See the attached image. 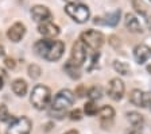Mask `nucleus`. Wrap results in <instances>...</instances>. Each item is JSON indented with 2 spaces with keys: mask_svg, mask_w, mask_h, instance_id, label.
Wrapping results in <instances>:
<instances>
[{
  "mask_svg": "<svg viewBox=\"0 0 151 134\" xmlns=\"http://www.w3.org/2000/svg\"><path fill=\"white\" fill-rule=\"evenodd\" d=\"M34 50L39 57L47 61H58L63 56L65 43L58 39L43 38L34 43Z\"/></svg>",
  "mask_w": 151,
  "mask_h": 134,
  "instance_id": "1",
  "label": "nucleus"
},
{
  "mask_svg": "<svg viewBox=\"0 0 151 134\" xmlns=\"http://www.w3.org/2000/svg\"><path fill=\"white\" fill-rule=\"evenodd\" d=\"M30 102L37 110H45L51 103V91L43 84H38L32 88Z\"/></svg>",
  "mask_w": 151,
  "mask_h": 134,
  "instance_id": "2",
  "label": "nucleus"
},
{
  "mask_svg": "<svg viewBox=\"0 0 151 134\" xmlns=\"http://www.w3.org/2000/svg\"><path fill=\"white\" fill-rule=\"evenodd\" d=\"M76 100L74 93L70 89H61L51 100V110L58 112H65Z\"/></svg>",
  "mask_w": 151,
  "mask_h": 134,
  "instance_id": "3",
  "label": "nucleus"
},
{
  "mask_svg": "<svg viewBox=\"0 0 151 134\" xmlns=\"http://www.w3.org/2000/svg\"><path fill=\"white\" fill-rule=\"evenodd\" d=\"M65 12L77 23H85L91 18L89 7L81 3H68L65 6Z\"/></svg>",
  "mask_w": 151,
  "mask_h": 134,
  "instance_id": "4",
  "label": "nucleus"
},
{
  "mask_svg": "<svg viewBox=\"0 0 151 134\" xmlns=\"http://www.w3.org/2000/svg\"><path fill=\"white\" fill-rule=\"evenodd\" d=\"M80 41L86 46V48L92 49V50L97 51L99 49L101 48L105 42V37L101 31H97V30H86V31L81 33L80 35Z\"/></svg>",
  "mask_w": 151,
  "mask_h": 134,
  "instance_id": "5",
  "label": "nucleus"
},
{
  "mask_svg": "<svg viewBox=\"0 0 151 134\" xmlns=\"http://www.w3.org/2000/svg\"><path fill=\"white\" fill-rule=\"evenodd\" d=\"M32 129V122L30 118L22 115L18 118L12 119V122L9 123L8 129H7L6 134H30Z\"/></svg>",
  "mask_w": 151,
  "mask_h": 134,
  "instance_id": "6",
  "label": "nucleus"
},
{
  "mask_svg": "<svg viewBox=\"0 0 151 134\" xmlns=\"http://www.w3.org/2000/svg\"><path fill=\"white\" fill-rule=\"evenodd\" d=\"M88 53H86V46L82 43L81 41H76L72 46V51H70V62H73L74 65L81 68L82 64L86 61Z\"/></svg>",
  "mask_w": 151,
  "mask_h": 134,
  "instance_id": "7",
  "label": "nucleus"
},
{
  "mask_svg": "<svg viewBox=\"0 0 151 134\" xmlns=\"http://www.w3.org/2000/svg\"><path fill=\"white\" fill-rule=\"evenodd\" d=\"M129 102L136 107L142 109H151V93L143 92L140 89L135 88L129 92Z\"/></svg>",
  "mask_w": 151,
  "mask_h": 134,
  "instance_id": "8",
  "label": "nucleus"
},
{
  "mask_svg": "<svg viewBox=\"0 0 151 134\" xmlns=\"http://www.w3.org/2000/svg\"><path fill=\"white\" fill-rule=\"evenodd\" d=\"M108 96H109L112 100L115 102H119V100L123 99L124 96V92H126V87H124V83L123 80H120L119 77H113V79L109 80L108 83Z\"/></svg>",
  "mask_w": 151,
  "mask_h": 134,
  "instance_id": "9",
  "label": "nucleus"
},
{
  "mask_svg": "<svg viewBox=\"0 0 151 134\" xmlns=\"http://www.w3.org/2000/svg\"><path fill=\"white\" fill-rule=\"evenodd\" d=\"M99 117H100V125L103 129H111L113 125L115 118V109L112 106H103L99 110Z\"/></svg>",
  "mask_w": 151,
  "mask_h": 134,
  "instance_id": "10",
  "label": "nucleus"
},
{
  "mask_svg": "<svg viewBox=\"0 0 151 134\" xmlns=\"http://www.w3.org/2000/svg\"><path fill=\"white\" fill-rule=\"evenodd\" d=\"M31 16L32 19L38 23H45V22H50L51 19V12L46 6H41L37 4L31 8Z\"/></svg>",
  "mask_w": 151,
  "mask_h": 134,
  "instance_id": "11",
  "label": "nucleus"
},
{
  "mask_svg": "<svg viewBox=\"0 0 151 134\" xmlns=\"http://www.w3.org/2000/svg\"><path fill=\"white\" fill-rule=\"evenodd\" d=\"M134 58L138 64H145L151 58V48L145 43L136 45L134 48Z\"/></svg>",
  "mask_w": 151,
  "mask_h": 134,
  "instance_id": "12",
  "label": "nucleus"
},
{
  "mask_svg": "<svg viewBox=\"0 0 151 134\" xmlns=\"http://www.w3.org/2000/svg\"><path fill=\"white\" fill-rule=\"evenodd\" d=\"M38 33L43 35L45 38L53 39L60 34V27H58L57 25H54L53 22L39 23V25H38Z\"/></svg>",
  "mask_w": 151,
  "mask_h": 134,
  "instance_id": "13",
  "label": "nucleus"
},
{
  "mask_svg": "<svg viewBox=\"0 0 151 134\" xmlns=\"http://www.w3.org/2000/svg\"><path fill=\"white\" fill-rule=\"evenodd\" d=\"M26 34V26L22 22H15L8 30H7V37L9 41L19 42Z\"/></svg>",
  "mask_w": 151,
  "mask_h": 134,
  "instance_id": "14",
  "label": "nucleus"
},
{
  "mask_svg": "<svg viewBox=\"0 0 151 134\" xmlns=\"http://www.w3.org/2000/svg\"><path fill=\"white\" fill-rule=\"evenodd\" d=\"M122 16V11L116 10L113 12L107 14L105 16H100V18H94V23L96 25H105V26H116L120 20Z\"/></svg>",
  "mask_w": 151,
  "mask_h": 134,
  "instance_id": "15",
  "label": "nucleus"
},
{
  "mask_svg": "<svg viewBox=\"0 0 151 134\" xmlns=\"http://www.w3.org/2000/svg\"><path fill=\"white\" fill-rule=\"evenodd\" d=\"M124 25H126V29L131 33H135V34L143 33V27H142L139 19L134 14H129V12L126 14V16H124Z\"/></svg>",
  "mask_w": 151,
  "mask_h": 134,
  "instance_id": "16",
  "label": "nucleus"
},
{
  "mask_svg": "<svg viewBox=\"0 0 151 134\" xmlns=\"http://www.w3.org/2000/svg\"><path fill=\"white\" fill-rule=\"evenodd\" d=\"M11 88H12V92L16 96H20V98H23L28 91L27 81L23 79H15L12 81V84H11Z\"/></svg>",
  "mask_w": 151,
  "mask_h": 134,
  "instance_id": "17",
  "label": "nucleus"
},
{
  "mask_svg": "<svg viewBox=\"0 0 151 134\" xmlns=\"http://www.w3.org/2000/svg\"><path fill=\"white\" fill-rule=\"evenodd\" d=\"M127 117V121L129 122L132 127H143L145 125V117L140 114V112H136V111H129L126 114Z\"/></svg>",
  "mask_w": 151,
  "mask_h": 134,
  "instance_id": "18",
  "label": "nucleus"
},
{
  "mask_svg": "<svg viewBox=\"0 0 151 134\" xmlns=\"http://www.w3.org/2000/svg\"><path fill=\"white\" fill-rule=\"evenodd\" d=\"M63 70H65L66 73H68V76L72 77L73 80H78L80 77H81V70H80V67L74 65L73 62H70V61H68V62L63 65Z\"/></svg>",
  "mask_w": 151,
  "mask_h": 134,
  "instance_id": "19",
  "label": "nucleus"
},
{
  "mask_svg": "<svg viewBox=\"0 0 151 134\" xmlns=\"http://www.w3.org/2000/svg\"><path fill=\"white\" fill-rule=\"evenodd\" d=\"M113 69L116 70L119 75H122V76H127V75L131 72L129 65L127 64V62H124V61H119V60L113 61Z\"/></svg>",
  "mask_w": 151,
  "mask_h": 134,
  "instance_id": "20",
  "label": "nucleus"
},
{
  "mask_svg": "<svg viewBox=\"0 0 151 134\" xmlns=\"http://www.w3.org/2000/svg\"><path fill=\"white\" fill-rule=\"evenodd\" d=\"M86 96L89 98V100H93V102H96V100L101 99V96H103V88H101L100 85L91 87V88L88 89V93H86Z\"/></svg>",
  "mask_w": 151,
  "mask_h": 134,
  "instance_id": "21",
  "label": "nucleus"
},
{
  "mask_svg": "<svg viewBox=\"0 0 151 134\" xmlns=\"http://www.w3.org/2000/svg\"><path fill=\"white\" fill-rule=\"evenodd\" d=\"M99 106L96 102H93V100H89V102H86L84 104V112L88 117H94V115L99 114Z\"/></svg>",
  "mask_w": 151,
  "mask_h": 134,
  "instance_id": "22",
  "label": "nucleus"
},
{
  "mask_svg": "<svg viewBox=\"0 0 151 134\" xmlns=\"http://www.w3.org/2000/svg\"><path fill=\"white\" fill-rule=\"evenodd\" d=\"M132 7H134L136 12L140 14L142 16L148 15L147 14V4H146L143 0H132Z\"/></svg>",
  "mask_w": 151,
  "mask_h": 134,
  "instance_id": "23",
  "label": "nucleus"
},
{
  "mask_svg": "<svg viewBox=\"0 0 151 134\" xmlns=\"http://www.w3.org/2000/svg\"><path fill=\"white\" fill-rule=\"evenodd\" d=\"M27 73L28 76L31 77V79H39L42 75V69L41 67H38L37 64H31V65H28V69H27Z\"/></svg>",
  "mask_w": 151,
  "mask_h": 134,
  "instance_id": "24",
  "label": "nucleus"
},
{
  "mask_svg": "<svg viewBox=\"0 0 151 134\" xmlns=\"http://www.w3.org/2000/svg\"><path fill=\"white\" fill-rule=\"evenodd\" d=\"M9 118H11V115H9L8 107L1 103L0 104V122H7Z\"/></svg>",
  "mask_w": 151,
  "mask_h": 134,
  "instance_id": "25",
  "label": "nucleus"
},
{
  "mask_svg": "<svg viewBox=\"0 0 151 134\" xmlns=\"http://www.w3.org/2000/svg\"><path fill=\"white\" fill-rule=\"evenodd\" d=\"M82 117H84V111L80 109H76V110H72L69 112V118L72 121H81Z\"/></svg>",
  "mask_w": 151,
  "mask_h": 134,
  "instance_id": "26",
  "label": "nucleus"
},
{
  "mask_svg": "<svg viewBox=\"0 0 151 134\" xmlns=\"http://www.w3.org/2000/svg\"><path fill=\"white\" fill-rule=\"evenodd\" d=\"M108 42L112 45L113 48H119L120 45H122V42H120V38H117L116 35H109V37H108Z\"/></svg>",
  "mask_w": 151,
  "mask_h": 134,
  "instance_id": "27",
  "label": "nucleus"
},
{
  "mask_svg": "<svg viewBox=\"0 0 151 134\" xmlns=\"http://www.w3.org/2000/svg\"><path fill=\"white\" fill-rule=\"evenodd\" d=\"M86 93H88V89L85 88L82 84H80V85L76 88V95H78L80 98H84V96H86Z\"/></svg>",
  "mask_w": 151,
  "mask_h": 134,
  "instance_id": "28",
  "label": "nucleus"
},
{
  "mask_svg": "<svg viewBox=\"0 0 151 134\" xmlns=\"http://www.w3.org/2000/svg\"><path fill=\"white\" fill-rule=\"evenodd\" d=\"M4 64H6V67L8 68V69H14V68L16 67V62H15V60H14L12 57H6Z\"/></svg>",
  "mask_w": 151,
  "mask_h": 134,
  "instance_id": "29",
  "label": "nucleus"
},
{
  "mask_svg": "<svg viewBox=\"0 0 151 134\" xmlns=\"http://www.w3.org/2000/svg\"><path fill=\"white\" fill-rule=\"evenodd\" d=\"M126 134H143V131H142V127H132L129 130H127Z\"/></svg>",
  "mask_w": 151,
  "mask_h": 134,
  "instance_id": "30",
  "label": "nucleus"
},
{
  "mask_svg": "<svg viewBox=\"0 0 151 134\" xmlns=\"http://www.w3.org/2000/svg\"><path fill=\"white\" fill-rule=\"evenodd\" d=\"M4 79H6V73H4L3 69H0V89L4 85Z\"/></svg>",
  "mask_w": 151,
  "mask_h": 134,
  "instance_id": "31",
  "label": "nucleus"
},
{
  "mask_svg": "<svg viewBox=\"0 0 151 134\" xmlns=\"http://www.w3.org/2000/svg\"><path fill=\"white\" fill-rule=\"evenodd\" d=\"M146 25H147L148 30H151V15H146Z\"/></svg>",
  "mask_w": 151,
  "mask_h": 134,
  "instance_id": "32",
  "label": "nucleus"
},
{
  "mask_svg": "<svg viewBox=\"0 0 151 134\" xmlns=\"http://www.w3.org/2000/svg\"><path fill=\"white\" fill-rule=\"evenodd\" d=\"M63 134H80V133H78V130H76V129H72V130H68L66 133H63Z\"/></svg>",
  "mask_w": 151,
  "mask_h": 134,
  "instance_id": "33",
  "label": "nucleus"
},
{
  "mask_svg": "<svg viewBox=\"0 0 151 134\" xmlns=\"http://www.w3.org/2000/svg\"><path fill=\"white\" fill-rule=\"evenodd\" d=\"M142 131H143V134H151V127H147V129L142 127Z\"/></svg>",
  "mask_w": 151,
  "mask_h": 134,
  "instance_id": "34",
  "label": "nucleus"
},
{
  "mask_svg": "<svg viewBox=\"0 0 151 134\" xmlns=\"http://www.w3.org/2000/svg\"><path fill=\"white\" fill-rule=\"evenodd\" d=\"M6 54V49H4L3 45H0V56H4Z\"/></svg>",
  "mask_w": 151,
  "mask_h": 134,
  "instance_id": "35",
  "label": "nucleus"
},
{
  "mask_svg": "<svg viewBox=\"0 0 151 134\" xmlns=\"http://www.w3.org/2000/svg\"><path fill=\"white\" fill-rule=\"evenodd\" d=\"M147 72H150V73H151V65H148V67H147Z\"/></svg>",
  "mask_w": 151,
  "mask_h": 134,
  "instance_id": "36",
  "label": "nucleus"
},
{
  "mask_svg": "<svg viewBox=\"0 0 151 134\" xmlns=\"http://www.w3.org/2000/svg\"><path fill=\"white\" fill-rule=\"evenodd\" d=\"M68 3H76V0H66Z\"/></svg>",
  "mask_w": 151,
  "mask_h": 134,
  "instance_id": "37",
  "label": "nucleus"
},
{
  "mask_svg": "<svg viewBox=\"0 0 151 134\" xmlns=\"http://www.w3.org/2000/svg\"><path fill=\"white\" fill-rule=\"evenodd\" d=\"M150 1H151V0H150Z\"/></svg>",
  "mask_w": 151,
  "mask_h": 134,
  "instance_id": "38",
  "label": "nucleus"
}]
</instances>
